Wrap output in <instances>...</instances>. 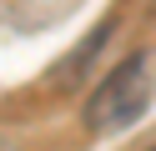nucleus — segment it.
I'll return each mask as SVG.
<instances>
[{
	"instance_id": "f257e3e1",
	"label": "nucleus",
	"mask_w": 156,
	"mask_h": 151,
	"mask_svg": "<svg viewBox=\"0 0 156 151\" xmlns=\"http://www.w3.org/2000/svg\"><path fill=\"white\" fill-rule=\"evenodd\" d=\"M146 106H151V60L146 56H126L121 66H111L101 76V86L86 96L81 121L96 136H111V131H126Z\"/></svg>"
},
{
	"instance_id": "f03ea898",
	"label": "nucleus",
	"mask_w": 156,
	"mask_h": 151,
	"mask_svg": "<svg viewBox=\"0 0 156 151\" xmlns=\"http://www.w3.org/2000/svg\"><path fill=\"white\" fill-rule=\"evenodd\" d=\"M0 151H5V146H0Z\"/></svg>"
},
{
	"instance_id": "7ed1b4c3",
	"label": "nucleus",
	"mask_w": 156,
	"mask_h": 151,
	"mask_svg": "<svg viewBox=\"0 0 156 151\" xmlns=\"http://www.w3.org/2000/svg\"><path fill=\"white\" fill-rule=\"evenodd\" d=\"M151 151H156V146H151Z\"/></svg>"
}]
</instances>
